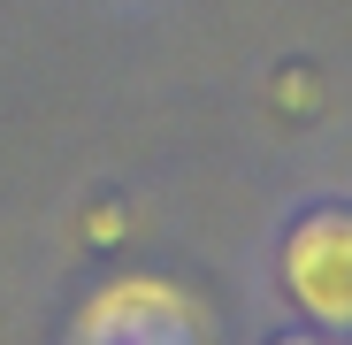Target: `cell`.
<instances>
[{"label": "cell", "mask_w": 352, "mask_h": 345, "mask_svg": "<svg viewBox=\"0 0 352 345\" xmlns=\"http://www.w3.org/2000/svg\"><path fill=\"white\" fill-rule=\"evenodd\" d=\"M283 292L314 322L352 330V207H322L283 238Z\"/></svg>", "instance_id": "obj_1"}, {"label": "cell", "mask_w": 352, "mask_h": 345, "mask_svg": "<svg viewBox=\"0 0 352 345\" xmlns=\"http://www.w3.org/2000/svg\"><path fill=\"white\" fill-rule=\"evenodd\" d=\"M85 345H199V307L161 276H115L85 307Z\"/></svg>", "instance_id": "obj_2"}, {"label": "cell", "mask_w": 352, "mask_h": 345, "mask_svg": "<svg viewBox=\"0 0 352 345\" xmlns=\"http://www.w3.org/2000/svg\"><path fill=\"white\" fill-rule=\"evenodd\" d=\"M276 107H283V115H314V107H322V85H314L307 70H283V77H276Z\"/></svg>", "instance_id": "obj_3"}, {"label": "cell", "mask_w": 352, "mask_h": 345, "mask_svg": "<svg viewBox=\"0 0 352 345\" xmlns=\"http://www.w3.org/2000/svg\"><path fill=\"white\" fill-rule=\"evenodd\" d=\"M123 230H131V215L115 207V200H100V207L85 215V238H92V246H115V238H123Z\"/></svg>", "instance_id": "obj_4"}, {"label": "cell", "mask_w": 352, "mask_h": 345, "mask_svg": "<svg viewBox=\"0 0 352 345\" xmlns=\"http://www.w3.org/2000/svg\"><path fill=\"white\" fill-rule=\"evenodd\" d=\"M276 345H314V337H276Z\"/></svg>", "instance_id": "obj_5"}]
</instances>
